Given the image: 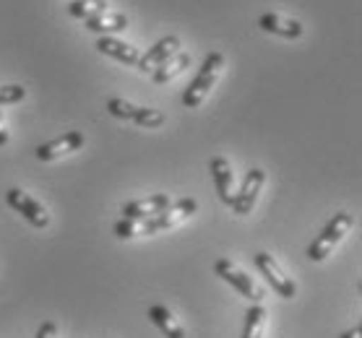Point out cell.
<instances>
[{"instance_id":"obj_1","label":"cell","mask_w":362,"mask_h":338,"mask_svg":"<svg viewBox=\"0 0 362 338\" xmlns=\"http://www.w3.org/2000/svg\"><path fill=\"white\" fill-rule=\"evenodd\" d=\"M222 71H224V55L222 52H209V55L204 58V66H201L198 76L193 78V83H190L188 89H185V94H182V104H185L188 109L201 107L204 99L216 86Z\"/></svg>"},{"instance_id":"obj_2","label":"cell","mask_w":362,"mask_h":338,"mask_svg":"<svg viewBox=\"0 0 362 338\" xmlns=\"http://www.w3.org/2000/svg\"><path fill=\"white\" fill-rule=\"evenodd\" d=\"M352 224H354L352 216L346 214V211H341V214H334V219L323 227L321 234L310 242V248H308V258H310L313 263H321V260H326V258L334 253V248H337L339 242L349 234Z\"/></svg>"},{"instance_id":"obj_3","label":"cell","mask_w":362,"mask_h":338,"mask_svg":"<svg viewBox=\"0 0 362 338\" xmlns=\"http://www.w3.org/2000/svg\"><path fill=\"white\" fill-rule=\"evenodd\" d=\"M198 211L196 198H180L177 203H170L165 211H159L157 216L151 219H144L141 222V234H157V231L173 229L180 222H185L188 216H193Z\"/></svg>"},{"instance_id":"obj_4","label":"cell","mask_w":362,"mask_h":338,"mask_svg":"<svg viewBox=\"0 0 362 338\" xmlns=\"http://www.w3.org/2000/svg\"><path fill=\"white\" fill-rule=\"evenodd\" d=\"M214 271H216V276H219V279L227 281L230 286L238 289L240 294H243L245 299H250L253 305H261V302H264V297H266L264 289L258 286V284H255V281L250 279V276H247V273L243 271V268H238V265L232 263V260H227V258L216 260V263H214Z\"/></svg>"},{"instance_id":"obj_5","label":"cell","mask_w":362,"mask_h":338,"mask_svg":"<svg viewBox=\"0 0 362 338\" xmlns=\"http://www.w3.org/2000/svg\"><path fill=\"white\" fill-rule=\"evenodd\" d=\"M107 112L112 117H120V120H133L139 128H146V131L165 125V115H162L159 109L136 107V104H131V102H125V99H117V97L107 99Z\"/></svg>"},{"instance_id":"obj_6","label":"cell","mask_w":362,"mask_h":338,"mask_svg":"<svg viewBox=\"0 0 362 338\" xmlns=\"http://www.w3.org/2000/svg\"><path fill=\"white\" fill-rule=\"evenodd\" d=\"M253 260H255V265H258V271L264 273L266 281L272 284V289L279 297H284V299L297 297V286H295V281H292V276H287V273L281 271V265L276 263L269 253H255Z\"/></svg>"},{"instance_id":"obj_7","label":"cell","mask_w":362,"mask_h":338,"mask_svg":"<svg viewBox=\"0 0 362 338\" xmlns=\"http://www.w3.org/2000/svg\"><path fill=\"white\" fill-rule=\"evenodd\" d=\"M6 200H8V206L13 208V211H18V214L24 216L32 227H37V229H45L49 224L47 208L42 206L40 200H34L29 193H24V190L11 188L8 193H6Z\"/></svg>"},{"instance_id":"obj_8","label":"cell","mask_w":362,"mask_h":338,"mask_svg":"<svg viewBox=\"0 0 362 338\" xmlns=\"http://www.w3.org/2000/svg\"><path fill=\"white\" fill-rule=\"evenodd\" d=\"M264 182H266V172L264 169H250V172L245 174V180H243V188L232 195V211L238 216H245L253 211L255 206V200H258V193H261V188H264Z\"/></svg>"},{"instance_id":"obj_9","label":"cell","mask_w":362,"mask_h":338,"mask_svg":"<svg viewBox=\"0 0 362 338\" xmlns=\"http://www.w3.org/2000/svg\"><path fill=\"white\" fill-rule=\"evenodd\" d=\"M180 52V40L175 37V34H170V37H162V40L151 47V50L146 52V55H141L139 60V71L141 73H154L162 63H167V60L173 58V55H177Z\"/></svg>"},{"instance_id":"obj_10","label":"cell","mask_w":362,"mask_h":338,"mask_svg":"<svg viewBox=\"0 0 362 338\" xmlns=\"http://www.w3.org/2000/svg\"><path fill=\"white\" fill-rule=\"evenodd\" d=\"M81 146H83V133H78V131L63 133L60 138L37 146V159H40V162H55V159L66 157L71 151H78Z\"/></svg>"},{"instance_id":"obj_11","label":"cell","mask_w":362,"mask_h":338,"mask_svg":"<svg viewBox=\"0 0 362 338\" xmlns=\"http://www.w3.org/2000/svg\"><path fill=\"white\" fill-rule=\"evenodd\" d=\"M173 200L167 193H159V195H148V198H141V200H131V203H125L123 206V219H133V222H144V219H151V216H157L159 211H165Z\"/></svg>"},{"instance_id":"obj_12","label":"cell","mask_w":362,"mask_h":338,"mask_svg":"<svg viewBox=\"0 0 362 338\" xmlns=\"http://www.w3.org/2000/svg\"><path fill=\"white\" fill-rule=\"evenodd\" d=\"M258 26L269 34H279V37H284V40H300L305 32L300 21H295V18H284V16H279V13H264L261 21H258Z\"/></svg>"},{"instance_id":"obj_13","label":"cell","mask_w":362,"mask_h":338,"mask_svg":"<svg viewBox=\"0 0 362 338\" xmlns=\"http://www.w3.org/2000/svg\"><path fill=\"white\" fill-rule=\"evenodd\" d=\"M97 50L102 52V55H110V58L120 60L125 66H139V60H141V52L136 50L133 44L115 40V37H99Z\"/></svg>"},{"instance_id":"obj_14","label":"cell","mask_w":362,"mask_h":338,"mask_svg":"<svg viewBox=\"0 0 362 338\" xmlns=\"http://www.w3.org/2000/svg\"><path fill=\"white\" fill-rule=\"evenodd\" d=\"M209 172H211V177H214L219 200H222L224 206H230L232 203V167H230V162H227L224 157H214L211 159V164H209Z\"/></svg>"},{"instance_id":"obj_15","label":"cell","mask_w":362,"mask_h":338,"mask_svg":"<svg viewBox=\"0 0 362 338\" xmlns=\"http://www.w3.org/2000/svg\"><path fill=\"white\" fill-rule=\"evenodd\" d=\"M83 24H86V29L102 34V37H112V34L128 29V16L125 13H110V11H105V13H99V16L89 18V21H83Z\"/></svg>"},{"instance_id":"obj_16","label":"cell","mask_w":362,"mask_h":338,"mask_svg":"<svg viewBox=\"0 0 362 338\" xmlns=\"http://www.w3.org/2000/svg\"><path fill=\"white\" fill-rule=\"evenodd\" d=\"M148 320L154 322L167 338H185V330L177 320H175V315L167 310L165 305H154L148 307Z\"/></svg>"},{"instance_id":"obj_17","label":"cell","mask_w":362,"mask_h":338,"mask_svg":"<svg viewBox=\"0 0 362 338\" xmlns=\"http://www.w3.org/2000/svg\"><path fill=\"white\" fill-rule=\"evenodd\" d=\"M188 66H190V55H185V52H177V55H173L167 63H162V66L151 73V76H154V83H170L173 78H177V76H180Z\"/></svg>"},{"instance_id":"obj_18","label":"cell","mask_w":362,"mask_h":338,"mask_svg":"<svg viewBox=\"0 0 362 338\" xmlns=\"http://www.w3.org/2000/svg\"><path fill=\"white\" fill-rule=\"evenodd\" d=\"M264 325H266V310L261 305H250L245 313L243 338H264Z\"/></svg>"},{"instance_id":"obj_19","label":"cell","mask_w":362,"mask_h":338,"mask_svg":"<svg viewBox=\"0 0 362 338\" xmlns=\"http://www.w3.org/2000/svg\"><path fill=\"white\" fill-rule=\"evenodd\" d=\"M68 11H71V16L81 18V21H89V18L105 13V11H107V3H105V0H74V3L68 6Z\"/></svg>"},{"instance_id":"obj_20","label":"cell","mask_w":362,"mask_h":338,"mask_svg":"<svg viewBox=\"0 0 362 338\" xmlns=\"http://www.w3.org/2000/svg\"><path fill=\"white\" fill-rule=\"evenodd\" d=\"M26 97V89L18 86V83H11V86H0V104H16Z\"/></svg>"},{"instance_id":"obj_21","label":"cell","mask_w":362,"mask_h":338,"mask_svg":"<svg viewBox=\"0 0 362 338\" xmlns=\"http://www.w3.org/2000/svg\"><path fill=\"white\" fill-rule=\"evenodd\" d=\"M115 234L120 239H131L136 234H141V222H133V219H120L115 224Z\"/></svg>"},{"instance_id":"obj_22","label":"cell","mask_w":362,"mask_h":338,"mask_svg":"<svg viewBox=\"0 0 362 338\" xmlns=\"http://www.w3.org/2000/svg\"><path fill=\"white\" fill-rule=\"evenodd\" d=\"M34 338H58V325H55V322H49V320L42 322Z\"/></svg>"},{"instance_id":"obj_23","label":"cell","mask_w":362,"mask_h":338,"mask_svg":"<svg viewBox=\"0 0 362 338\" xmlns=\"http://www.w3.org/2000/svg\"><path fill=\"white\" fill-rule=\"evenodd\" d=\"M341 338H362V325H360V322H357L354 328L344 330V333H341Z\"/></svg>"},{"instance_id":"obj_24","label":"cell","mask_w":362,"mask_h":338,"mask_svg":"<svg viewBox=\"0 0 362 338\" xmlns=\"http://www.w3.org/2000/svg\"><path fill=\"white\" fill-rule=\"evenodd\" d=\"M8 143V131H6V123H3V115H0V146Z\"/></svg>"}]
</instances>
